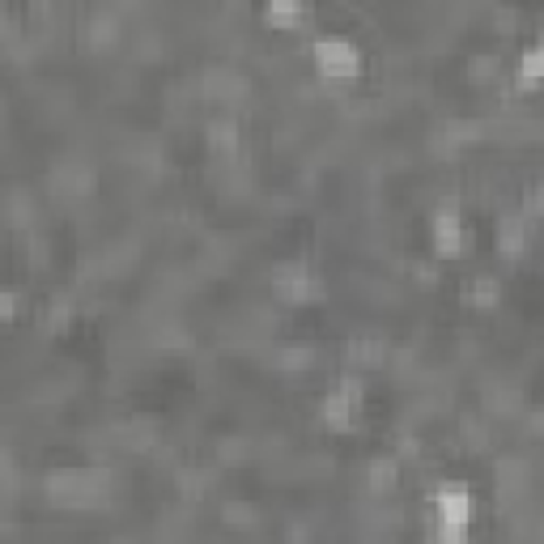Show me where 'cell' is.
Masks as SVG:
<instances>
[{
  "label": "cell",
  "instance_id": "6da1fadb",
  "mask_svg": "<svg viewBox=\"0 0 544 544\" xmlns=\"http://www.w3.org/2000/svg\"><path fill=\"white\" fill-rule=\"evenodd\" d=\"M315 68L328 73V77H353L357 73V52L340 39H324L315 43Z\"/></svg>",
  "mask_w": 544,
  "mask_h": 544
},
{
  "label": "cell",
  "instance_id": "7a4b0ae2",
  "mask_svg": "<svg viewBox=\"0 0 544 544\" xmlns=\"http://www.w3.org/2000/svg\"><path fill=\"white\" fill-rule=\"evenodd\" d=\"M353 404H357V388H353V383H345L340 391H332V400H328V426L332 429H349Z\"/></svg>",
  "mask_w": 544,
  "mask_h": 544
},
{
  "label": "cell",
  "instance_id": "3957f363",
  "mask_svg": "<svg viewBox=\"0 0 544 544\" xmlns=\"http://www.w3.org/2000/svg\"><path fill=\"white\" fill-rule=\"evenodd\" d=\"M434 238H438V252L443 255H455L464 243H460V226H455V213H443L434 221Z\"/></svg>",
  "mask_w": 544,
  "mask_h": 544
},
{
  "label": "cell",
  "instance_id": "277c9868",
  "mask_svg": "<svg viewBox=\"0 0 544 544\" xmlns=\"http://www.w3.org/2000/svg\"><path fill=\"white\" fill-rule=\"evenodd\" d=\"M302 0H268V21H276V26H290V21L302 18Z\"/></svg>",
  "mask_w": 544,
  "mask_h": 544
},
{
  "label": "cell",
  "instance_id": "5b68a950",
  "mask_svg": "<svg viewBox=\"0 0 544 544\" xmlns=\"http://www.w3.org/2000/svg\"><path fill=\"white\" fill-rule=\"evenodd\" d=\"M13 315V298L9 293H0V319H9Z\"/></svg>",
  "mask_w": 544,
  "mask_h": 544
}]
</instances>
